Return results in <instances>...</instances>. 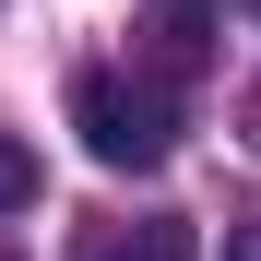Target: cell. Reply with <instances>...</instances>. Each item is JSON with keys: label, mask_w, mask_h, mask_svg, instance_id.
<instances>
[{"label": "cell", "mask_w": 261, "mask_h": 261, "mask_svg": "<svg viewBox=\"0 0 261 261\" xmlns=\"http://www.w3.org/2000/svg\"><path fill=\"white\" fill-rule=\"evenodd\" d=\"M71 130L95 166H166L178 119H166V83H130V71H83L71 83Z\"/></svg>", "instance_id": "6da1fadb"}, {"label": "cell", "mask_w": 261, "mask_h": 261, "mask_svg": "<svg viewBox=\"0 0 261 261\" xmlns=\"http://www.w3.org/2000/svg\"><path fill=\"white\" fill-rule=\"evenodd\" d=\"M107 261H190V226H130Z\"/></svg>", "instance_id": "7a4b0ae2"}, {"label": "cell", "mask_w": 261, "mask_h": 261, "mask_svg": "<svg viewBox=\"0 0 261 261\" xmlns=\"http://www.w3.org/2000/svg\"><path fill=\"white\" fill-rule=\"evenodd\" d=\"M24 202H36V154L0 130V214H24Z\"/></svg>", "instance_id": "3957f363"}, {"label": "cell", "mask_w": 261, "mask_h": 261, "mask_svg": "<svg viewBox=\"0 0 261 261\" xmlns=\"http://www.w3.org/2000/svg\"><path fill=\"white\" fill-rule=\"evenodd\" d=\"M226 261H261V214H249V226H226Z\"/></svg>", "instance_id": "277c9868"}]
</instances>
